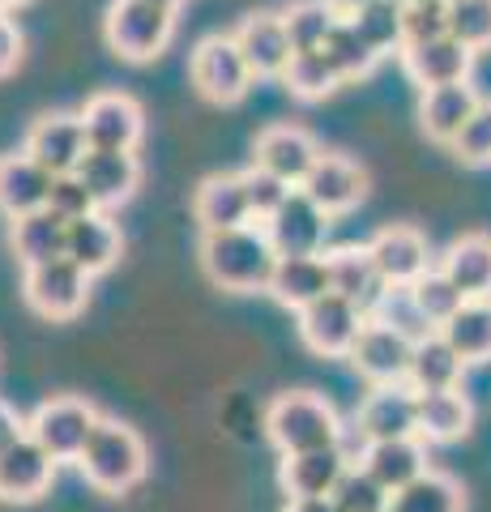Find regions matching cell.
Wrapping results in <instances>:
<instances>
[{
  "mask_svg": "<svg viewBox=\"0 0 491 512\" xmlns=\"http://www.w3.org/2000/svg\"><path fill=\"white\" fill-rule=\"evenodd\" d=\"M363 470H368L380 487L389 495L410 487L419 474H427V453H423V440H380V444H368L363 448Z\"/></svg>",
  "mask_w": 491,
  "mask_h": 512,
  "instance_id": "cell-26",
  "label": "cell"
},
{
  "mask_svg": "<svg viewBox=\"0 0 491 512\" xmlns=\"http://www.w3.org/2000/svg\"><path fill=\"white\" fill-rule=\"evenodd\" d=\"M325 60L334 64V73L342 77V82H351V77H363V73H372V64L380 60L372 47H368V39L355 30V22L351 18H342L334 30H329V39H325Z\"/></svg>",
  "mask_w": 491,
  "mask_h": 512,
  "instance_id": "cell-37",
  "label": "cell"
},
{
  "mask_svg": "<svg viewBox=\"0 0 491 512\" xmlns=\"http://www.w3.org/2000/svg\"><path fill=\"white\" fill-rule=\"evenodd\" d=\"M316 141L295 124H269L265 133L257 137V167H265L269 175L287 180L291 188H299L308 180V171L316 167Z\"/></svg>",
  "mask_w": 491,
  "mask_h": 512,
  "instance_id": "cell-15",
  "label": "cell"
},
{
  "mask_svg": "<svg viewBox=\"0 0 491 512\" xmlns=\"http://www.w3.org/2000/svg\"><path fill=\"white\" fill-rule=\"evenodd\" d=\"M363 325H368V312L334 291L299 312V338H304L316 355H351Z\"/></svg>",
  "mask_w": 491,
  "mask_h": 512,
  "instance_id": "cell-8",
  "label": "cell"
},
{
  "mask_svg": "<svg viewBox=\"0 0 491 512\" xmlns=\"http://www.w3.org/2000/svg\"><path fill=\"white\" fill-rule=\"evenodd\" d=\"M18 5H26V0H0V9H18Z\"/></svg>",
  "mask_w": 491,
  "mask_h": 512,
  "instance_id": "cell-52",
  "label": "cell"
},
{
  "mask_svg": "<svg viewBox=\"0 0 491 512\" xmlns=\"http://www.w3.org/2000/svg\"><path fill=\"white\" fill-rule=\"evenodd\" d=\"M445 5H449V0H445Z\"/></svg>",
  "mask_w": 491,
  "mask_h": 512,
  "instance_id": "cell-55",
  "label": "cell"
},
{
  "mask_svg": "<svg viewBox=\"0 0 491 512\" xmlns=\"http://www.w3.org/2000/svg\"><path fill=\"white\" fill-rule=\"evenodd\" d=\"M299 188L308 192L312 205H321V210L334 218V214L355 210V205L363 201V192H368V175H363V167L351 163V158L321 154V158H316V167L308 171V180Z\"/></svg>",
  "mask_w": 491,
  "mask_h": 512,
  "instance_id": "cell-13",
  "label": "cell"
},
{
  "mask_svg": "<svg viewBox=\"0 0 491 512\" xmlns=\"http://www.w3.org/2000/svg\"><path fill=\"white\" fill-rule=\"evenodd\" d=\"M346 470H351V461H346L342 448H316V453L287 457L278 478L291 500H329Z\"/></svg>",
  "mask_w": 491,
  "mask_h": 512,
  "instance_id": "cell-20",
  "label": "cell"
},
{
  "mask_svg": "<svg viewBox=\"0 0 491 512\" xmlns=\"http://www.w3.org/2000/svg\"><path fill=\"white\" fill-rule=\"evenodd\" d=\"M325 265H329V291L351 299L355 308L372 312L376 299L385 295V282H380L368 248H338V252L325 256Z\"/></svg>",
  "mask_w": 491,
  "mask_h": 512,
  "instance_id": "cell-27",
  "label": "cell"
},
{
  "mask_svg": "<svg viewBox=\"0 0 491 512\" xmlns=\"http://www.w3.org/2000/svg\"><path fill=\"white\" fill-rule=\"evenodd\" d=\"M440 269L466 299H491V235H462L445 252Z\"/></svg>",
  "mask_w": 491,
  "mask_h": 512,
  "instance_id": "cell-31",
  "label": "cell"
},
{
  "mask_svg": "<svg viewBox=\"0 0 491 512\" xmlns=\"http://www.w3.org/2000/svg\"><path fill=\"white\" fill-rule=\"evenodd\" d=\"M26 154L35 158L43 171L73 175L77 167H82V158L90 154L82 116H65V111H56V116H39L35 124H30V133H26Z\"/></svg>",
  "mask_w": 491,
  "mask_h": 512,
  "instance_id": "cell-11",
  "label": "cell"
},
{
  "mask_svg": "<svg viewBox=\"0 0 491 512\" xmlns=\"http://www.w3.org/2000/svg\"><path fill=\"white\" fill-rule=\"evenodd\" d=\"M342 18L325 0H295V5L282 13V26H287V39H291V52H316L325 47L329 30H334Z\"/></svg>",
  "mask_w": 491,
  "mask_h": 512,
  "instance_id": "cell-36",
  "label": "cell"
},
{
  "mask_svg": "<svg viewBox=\"0 0 491 512\" xmlns=\"http://www.w3.org/2000/svg\"><path fill=\"white\" fill-rule=\"evenodd\" d=\"M77 466H82L90 487H99L107 495L133 491L146 478V444H141L133 427L103 419L94 427L90 444L82 448V457H77Z\"/></svg>",
  "mask_w": 491,
  "mask_h": 512,
  "instance_id": "cell-3",
  "label": "cell"
},
{
  "mask_svg": "<svg viewBox=\"0 0 491 512\" xmlns=\"http://www.w3.org/2000/svg\"><path fill=\"white\" fill-rule=\"evenodd\" d=\"M188 73H193V86L210 103H235V99H244L248 86H252V69H248V60H244L240 47H235L231 35L205 39L193 52V69Z\"/></svg>",
  "mask_w": 491,
  "mask_h": 512,
  "instance_id": "cell-7",
  "label": "cell"
},
{
  "mask_svg": "<svg viewBox=\"0 0 491 512\" xmlns=\"http://www.w3.org/2000/svg\"><path fill=\"white\" fill-rule=\"evenodd\" d=\"M9 244H13V252H18V261L26 269L47 265V261H60V256L69 252V222H60L52 210L26 214V218L13 222Z\"/></svg>",
  "mask_w": 491,
  "mask_h": 512,
  "instance_id": "cell-28",
  "label": "cell"
},
{
  "mask_svg": "<svg viewBox=\"0 0 491 512\" xmlns=\"http://www.w3.org/2000/svg\"><path fill=\"white\" fill-rule=\"evenodd\" d=\"M82 128H86V146L90 150H124L133 154L141 141V107L129 94H94L82 107Z\"/></svg>",
  "mask_w": 491,
  "mask_h": 512,
  "instance_id": "cell-12",
  "label": "cell"
},
{
  "mask_svg": "<svg viewBox=\"0 0 491 512\" xmlns=\"http://www.w3.org/2000/svg\"><path fill=\"white\" fill-rule=\"evenodd\" d=\"M440 333L462 355V363H487L491 359V299H466L462 312Z\"/></svg>",
  "mask_w": 491,
  "mask_h": 512,
  "instance_id": "cell-33",
  "label": "cell"
},
{
  "mask_svg": "<svg viewBox=\"0 0 491 512\" xmlns=\"http://www.w3.org/2000/svg\"><path fill=\"white\" fill-rule=\"evenodd\" d=\"M355 30L363 39H368V47L376 56L385 52H402L406 47V35H402V0H372L368 9L355 13Z\"/></svg>",
  "mask_w": 491,
  "mask_h": 512,
  "instance_id": "cell-38",
  "label": "cell"
},
{
  "mask_svg": "<svg viewBox=\"0 0 491 512\" xmlns=\"http://www.w3.org/2000/svg\"><path fill=\"white\" fill-rule=\"evenodd\" d=\"M52 474H56V461L30 436H22L13 448L0 453V500H9V504L39 500L52 487Z\"/></svg>",
  "mask_w": 491,
  "mask_h": 512,
  "instance_id": "cell-18",
  "label": "cell"
},
{
  "mask_svg": "<svg viewBox=\"0 0 491 512\" xmlns=\"http://www.w3.org/2000/svg\"><path fill=\"white\" fill-rule=\"evenodd\" d=\"M171 9L146 5V0H116L107 9V43L120 60H154L171 39Z\"/></svg>",
  "mask_w": 491,
  "mask_h": 512,
  "instance_id": "cell-5",
  "label": "cell"
},
{
  "mask_svg": "<svg viewBox=\"0 0 491 512\" xmlns=\"http://www.w3.org/2000/svg\"><path fill=\"white\" fill-rule=\"evenodd\" d=\"M479 107H483V99L474 94L470 82H462V86H436V90H423L419 124H423V133L432 141H445V146H453L457 133H462L466 120Z\"/></svg>",
  "mask_w": 491,
  "mask_h": 512,
  "instance_id": "cell-24",
  "label": "cell"
},
{
  "mask_svg": "<svg viewBox=\"0 0 491 512\" xmlns=\"http://www.w3.org/2000/svg\"><path fill=\"white\" fill-rule=\"evenodd\" d=\"M402 35H406V47L445 39L449 35V5L445 0H406L402 5Z\"/></svg>",
  "mask_w": 491,
  "mask_h": 512,
  "instance_id": "cell-44",
  "label": "cell"
},
{
  "mask_svg": "<svg viewBox=\"0 0 491 512\" xmlns=\"http://www.w3.org/2000/svg\"><path fill=\"white\" fill-rule=\"evenodd\" d=\"M410 350H415V346H410L406 338H398L393 329L368 320L363 333H359V342L351 346V355H346V359H351L372 384H406Z\"/></svg>",
  "mask_w": 491,
  "mask_h": 512,
  "instance_id": "cell-21",
  "label": "cell"
},
{
  "mask_svg": "<svg viewBox=\"0 0 491 512\" xmlns=\"http://www.w3.org/2000/svg\"><path fill=\"white\" fill-rule=\"evenodd\" d=\"M26 303L47 320H69L86 308V295H90V274L82 265H73L69 256L60 261H47L26 269Z\"/></svg>",
  "mask_w": 491,
  "mask_h": 512,
  "instance_id": "cell-6",
  "label": "cell"
},
{
  "mask_svg": "<svg viewBox=\"0 0 491 512\" xmlns=\"http://www.w3.org/2000/svg\"><path fill=\"white\" fill-rule=\"evenodd\" d=\"M355 427L368 444L415 440L419 436V393L410 384H376V393L359 406Z\"/></svg>",
  "mask_w": 491,
  "mask_h": 512,
  "instance_id": "cell-9",
  "label": "cell"
},
{
  "mask_svg": "<svg viewBox=\"0 0 491 512\" xmlns=\"http://www.w3.org/2000/svg\"><path fill=\"white\" fill-rule=\"evenodd\" d=\"M69 261L73 265H82L86 274H103V269H112L116 265V256H120V231H116V222L107 218V214H90V218H77L69 222Z\"/></svg>",
  "mask_w": 491,
  "mask_h": 512,
  "instance_id": "cell-30",
  "label": "cell"
},
{
  "mask_svg": "<svg viewBox=\"0 0 491 512\" xmlns=\"http://www.w3.org/2000/svg\"><path fill=\"white\" fill-rule=\"evenodd\" d=\"M22 436H26V423L18 419V410L0 402V453H5V448H13Z\"/></svg>",
  "mask_w": 491,
  "mask_h": 512,
  "instance_id": "cell-48",
  "label": "cell"
},
{
  "mask_svg": "<svg viewBox=\"0 0 491 512\" xmlns=\"http://www.w3.org/2000/svg\"><path fill=\"white\" fill-rule=\"evenodd\" d=\"M325 5H329V9H334V13H338V18H355V13H359V9H368V5H372V0H325Z\"/></svg>",
  "mask_w": 491,
  "mask_h": 512,
  "instance_id": "cell-50",
  "label": "cell"
},
{
  "mask_svg": "<svg viewBox=\"0 0 491 512\" xmlns=\"http://www.w3.org/2000/svg\"><path fill=\"white\" fill-rule=\"evenodd\" d=\"M47 210H52L60 222H77V218H90L99 214V205H94V197L86 192V184L73 175H56L52 180V197H47Z\"/></svg>",
  "mask_w": 491,
  "mask_h": 512,
  "instance_id": "cell-45",
  "label": "cell"
},
{
  "mask_svg": "<svg viewBox=\"0 0 491 512\" xmlns=\"http://www.w3.org/2000/svg\"><path fill=\"white\" fill-rule=\"evenodd\" d=\"M18 60H22V35L9 18H0V77L18 69Z\"/></svg>",
  "mask_w": 491,
  "mask_h": 512,
  "instance_id": "cell-47",
  "label": "cell"
},
{
  "mask_svg": "<svg viewBox=\"0 0 491 512\" xmlns=\"http://www.w3.org/2000/svg\"><path fill=\"white\" fill-rule=\"evenodd\" d=\"M410 295H415V303H419V312L432 320L436 329H445L449 320L462 312V303H466V295L457 291V286L449 282V274L445 269H427V274L410 286Z\"/></svg>",
  "mask_w": 491,
  "mask_h": 512,
  "instance_id": "cell-40",
  "label": "cell"
},
{
  "mask_svg": "<svg viewBox=\"0 0 491 512\" xmlns=\"http://www.w3.org/2000/svg\"><path fill=\"white\" fill-rule=\"evenodd\" d=\"M282 82H287V90L299 94V99H325V94H334L342 86V77L334 73V64L325 60L321 47H316V52H295L291 56Z\"/></svg>",
  "mask_w": 491,
  "mask_h": 512,
  "instance_id": "cell-39",
  "label": "cell"
},
{
  "mask_svg": "<svg viewBox=\"0 0 491 512\" xmlns=\"http://www.w3.org/2000/svg\"><path fill=\"white\" fill-rule=\"evenodd\" d=\"M402 5H406V0H402Z\"/></svg>",
  "mask_w": 491,
  "mask_h": 512,
  "instance_id": "cell-54",
  "label": "cell"
},
{
  "mask_svg": "<svg viewBox=\"0 0 491 512\" xmlns=\"http://www.w3.org/2000/svg\"><path fill=\"white\" fill-rule=\"evenodd\" d=\"M52 171H43L26 150L22 154H5L0 158V210L13 222L26 214L47 210V197H52Z\"/></svg>",
  "mask_w": 491,
  "mask_h": 512,
  "instance_id": "cell-22",
  "label": "cell"
},
{
  "mask_svg": "<svg viewBox=\"0 0 491 512\" xmlns=\"http://www.w3.org/2000/svg\"><path fill=\"white\" fill-rule=\"evenodd\" d=\"M77 180L86 184V192L103 214L133 197V188L141 180V163L137 154H124V150H90L82 158V167H77Z\"/></svg>",
  "mask_w": 491,
  "mask_h": 512,
  "instance_id": "cell-16",
  "label": "cell"
},
{
  "mask_svg": "<svg viewBox=\"0 0 491 512\" xmlns=\"http://www.w3.org/2000/svg\"><path fill=\"white\" fill-rule=\"evenodd\" d=\"M462 372H466L462 355L445 342V333H432V338H423L415 350H410L406 384L415 393H440V389H457V384H462Z\"/></svg>",
  "mask_w": 491,
  "mask_h": 512,
  "instance_id": "cell-29",
  "label": "cell"
},
{
  "mask_svg": "<svg viewBox=\"0 0 491 512\" xmlns=\"http://www.w3.org/2000/svg\"><path fill=\"white\" fill-rule=\"evenodd\" d=\"M282 512H338L334 500H287Z\"/></svg>",
  "mask_w": 491,
  "mask_h": 512,
  "instance_id": "cell-49",
  "label": "cell"
},
{
  "mask_svg": "<svg viewBox=\"0 0 491 512\" xmlns=\"http://www.w3.org/2000/svg\"><path fill=\"white\" fill-rule=\"evenodd\" d=\"M201 265L210 282H218L223 291H269V278L278 269V252L269 244V235L261 222H248L240 231H218L201 235Z\"/></svg>",
  "mask_w": 491,
  "mask_h": 512,
  "instance_id": "cell-1",
  "label": "cell"
},
{
  "mask_svg": "<svg viewBox=\"0 0 491 512\" xmlns=\"http://www.w3.org/2000/svg\"><path fill=\"white\" fill-rule=\"evenodd\" d=\"M193 214H197V222H201V231H205V235L248 227V222H252V210H248V197H244L240 175H210V180L197 188Z\"/></svg>",
  "mask_w": 491,
  "mask_h": 512,
  "instance_id": "cell-23",
  "label": "cell"
},
{
  "mask_svg": "<svg viewBox=\"0 0 491 512\" xmlns=\"http://www.w3.org/2000/svg\"><path fill=\"white\" fill-rule=\"evenodd\" d=\"M99 423H103L99 410L82 402V397H52L26 419V436L52 461H77Z\"/></svg>",
  "mask_w": 491,
  "mask_h": 512,
  "instance_id": "cell-4",
  "label": "cell"
},
{
  "mask_svg": "<svg viewBox=\"0 0 491 512\" xmlns=\"http://www.w3.org/2000/svg\"><path fill=\"white\" fill-rule=\"evenodd\" d=\"M449 35L470 52L491 47V0H449Z\"/></svg>",
  "mask_w": 491,
  "mask_h": 512,
  "instance_id": "cell-43",
  "label": "cell"
},
{
  "mask_svg": "<svg viewBox=\"0 0 491 512\" xmlns=\"http://www.w3.org/2000/svg\"><path fill=\"white\" fill-rule=\"evenodd\" d=\"M402 64H406V73L415 77L423 90L462 86V82H470L474 52H470L466 43H457L453 35H445V39H432V43L402 47Z\"/></svg>",
  "mask_w": 491,
  "mask_h": 512,
  "instance_id": "cell-14",
  "label": "cell"
},
{
  "mask_svg": "<svg viewBox=\"0 0 491 512\" xmlns=\"http://www.w3.org/2000/svg\"><path fill=\"white\" fill-rule=\"evenodd\" d=\"M240 184H244V197H248V210H252V222H269L282 205L291 197V184L278 180V175H269L265 167L252 163L248 171H240Z\"/></svg>",
  "mask_w": 491,
  "mask_h": 512,
  "instance_id": "cell-42",
  "label": "cell"
},
{
  "mask_svg": "<svg viewBox=\"0 0 491 512\" xmlns=\"http://www.w3.org/2000/svg\"><path fill=\"white\" fill-rule=\"evenodd\" d=\"M261 227H265L269 244H274L278 256H321L329 214L321 210V205L308 201L304 188H295L287 197V205H282L269 222H261Z\"/></svg>",
  "mask_w": 491,
  "mask_h": 512,
  "instance_id": "cell-10",
  "label": "cell"
},
{
  "mask_svg": "<svg viewBox=\"0 0 491 512\" xmlns=\"http://www.w3.org/2000/svg\"><path fill=\"white\" fill-rule=\"evenodd\" d=\"M269 295L282 308L304 312L308 303L329 295V265L325 256H278V269L269 278Z\"/></svg>",
  "mask_w": 491,
  "mask_h": 512,
  "instance_id": "cell-25",
  "label": "cell"
},
{
  "mask_svg": "<svg viewBox=\"0 0 491 512\" xmlns=\"http://www.w3.org/2000/svg\"><path fill=\"white\" fill-rule=\"evenodd\" d=\"M329 500H334L338 512H389L393 495L380 487L363 466H351V470L342 474V483L334 487V495H329Z\"/></svg>",
  "mask_w": 491,
  "mask_h": 512,
  "instance_id": "cell-41",
  "label": "cell"
},
{
  "mask_svg": "<svg viewBox=\"0 0 491 512\" xmlns=\"http://www.w3.org/2000/svg\"><path fill=\"white\" fill-rule=\"evenodd\" d=\"M265 436L274 440L282 457L316 453V448H338L342 423L338 410L316 393H282L265 410Z\"/></svg>",
  "mask_w": 491,
  "mask_h": 512,
  "instance_id": "cell-2",
  "label": "cell"
},
{
  "mask_svg": "<svg viewBox=\"0 0 491 512\" xmlns=\"http://www.w3.org/2000/svg\"><path fill=\"white\" fill-rule=\"evenodd\" d=\"M0 18H5V9H0Z\"/></svg>",
  "mask_w": 491,
  "mask_h": 512,
  "instance_id": "cell-53",
  "label": "cell"
},
{
  "mask_svg": "<svg viewBox=\"0 0 491 512\" xmlns=\"http://www.w3.org/2000/svg\"><path fill=\"white\" fill-rule=\"evenodd\" d=\"M231 39L244 52L252 77H282L291 56H295L291 39H287V26H282V13H252Z\"/></svg>",
  "mask_w": 491,
  "mask_h": 512,
  "instance_id": "cell-19",
  "label": "cell"
},
{
  "mask_svg": "<svg viewBox=\"0 0 491 512\" xmlns=\"http://www.w3.org/2000/svg\"><path fill=\"white\" fill-rule=\"evenodd\" d=\"M389 512H462V487L449 474L427 470L410 487L393 491Z\"/></svg>",
  "mask_w": 491,
  "mask_h": 512,
  "instance_id": "cell-35",
  "label": "cell"
},
{
  "mask_svg": "<svg viewBox=\"0 0 491 512\" xmlns=\"http://www.w3.org/2000/svg\"><path fill=\"white\" fill-rule=\"evenodd\" d=\"M146 5H158V9H171V13H176V9L184 5V0H146Z\"/></svg>",
  "mask_w": 491,
  "mask_h": 512,
  "instance_id": "cell-51",
  "label": "cell"
},
{
  "mask_svg": "<svg viewBox=\"0 0 491 512\" xmlns=\"http://www.w3.org/2000/svg\"><path fill=\"white\" fill-rule=\"evenodd\" d=\"M453 150H457V158H462V163H470V167L491 163V103H483V107L466 120V128H462V133H457V141H453Z\"/></svg>",
  "mask_w": 491,
  "mask_h": 512,
  "instance_id": "cell-46",
  "label": "cell"
},
{
  "mask_svg": "<svg viewBox=\"0 0 491 512\" xmlns=\"http://www.w3.org/2000/svg\"><path fill=\"white\" fill-rule=\"evenodd\" d=\"M368 256L385 286H415L432 269L427 265V244L415 227H385L368 244Z\"/></svg>",
  "mask_w": 491,
  "mask_h": 512,
  "instance_id": "cell-17",
  "label": "cell"
},
{
  "mask_svg": "<svg viewBox=\"0 0 491 512\" xmlns=\"http://www.w3.org/2000/svg\"><path fill=\"white\" fill-rule=\"evenodd\" d=\"M368 320L393 329V333H398V338H406L410 346H419L423 338L440 333L432 320L419 312V303H415V295H410V286H385V295L376 299V308L368 312Z\"/></svg>",
  "mask_w": 491,
  "mask_h": 512,
  "instance_id": "cell-34",
  "label": "cell"
},
{
  "mask_svg": "<svg viewBox=\"0 0 491 512\" xmlns=\"http://www.w3.org/2000/svg\"><path fill=\"white\" fill-rule=\"evenodd\" d=\"M474 423V406L462 389L419 393V440H462Z\"/></svg>",
  "mask_w": 491,
  "mask_h": 512,
  "instance_id": "cell-32",
  "label": "cell"
}]
</instances>
